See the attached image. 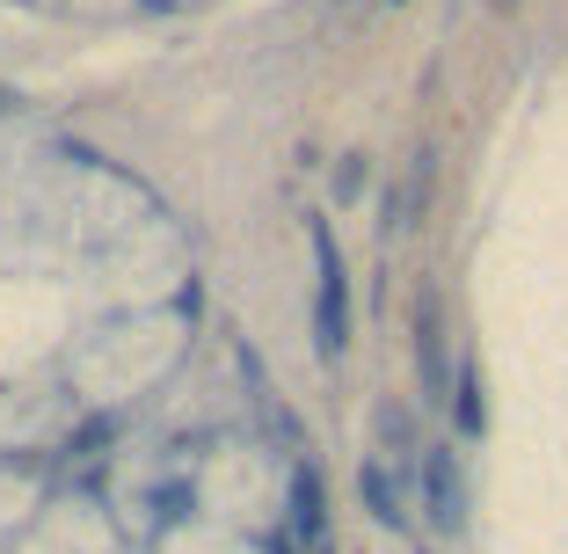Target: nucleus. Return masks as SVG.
<instances>
[{"mask_svg": "<svg viewBox=\"0 0 568 554\" xmlns=\"http://www.w3.org/2000/svg\"><path fill=\"white\" fill-rule=\"evenodd\" d=\"M357 496H365V511H372L379 525H402V518H408V511H402V482H394L379 460H365V467H357Z\"/></svg>", "mask_w": 568, "mask_h": 554, "instance_id": "nucleus-5", "label": "nucleus"}, {"mask_svg": "<svg viewBox=\"0 0 568 554\" xmlns=\"http://www.w3.org/2000/svg\"><path fill=\"white\" fill-rule=\"evenodd\" d=\"M503 8H510V0H503Z\"/></svg>", "mask_w": 568, "mask_h": 554, "instance_id": "nucleus-10", "label": "nucleus"}, {"mask_svg": "<svg viewBox=\"0 0 568 554\" xmlns=\"http://www.w3.org/2000/svg\"><path fill=\"white\" fill-rule=\"evenodd\" d=\"M314 255H321L314 343H321V357H343V343H351V278H343V255H335V234H328V226H314Z\"/></svg>", "mask_w": 568, "mask_h": 554, "instance_id": "nucleus-1", "label": "nucleus"}, {"mask_svg": "<svg viewBox=\"0 0 568 554\" xmlns=\"http://www.w3.org/2000/svg\"><path fill=\"white\" fill-rule=\"evenodd\" d=\"M335 190H343V198H357V190H365V169H357V161H343V175H335Z\"/></svg>", "mask_w": 568, "mask_h": 554, "instance_id": "nucleus-9", "label": "nucleus"}, {"mask_svg": "<svg viewBox=\"0 0 568 554\" xmlns=\"http://www.w3.org/2000/svg\"><path fill=\"white\" fill-rule=\"evenodd\" d=\"M379 437L394 445V453H408V416L402 409H379Z\"/></svg>", "mask_w": 568, "mask_h": 554, "instance_id": "nucleus-8", "label": "nucleus"}, {"mask_svg": "<svg viewBox=\"0 0 568 554\" xmlns=\"http://www.w3.org/2000/svg\"><path fill=\"white\" fill-rule=\"evenodd\" d=\"M452 416H459V437H481V431H488L481 365H459V380H452Z\"/></svg>", "mask_w": 568, "mask_h": 554, "instance_id": "nucleus-6", "label": "nucleus"}, {"mask_svg": "<svg viewBox=\"0 0 568 554\" xmlns=\"http://www.w3.org/2000/svg\"><path fill=\"white\" fill-rule=\"evenodd\" d=\"M416 365H423V402H452V372H445V321H437V300H423V314H416Z\"/></svg>", "mask_w": 568, "mask_h": 554, "instance_id": "nucleus-3", "label": "nucleus"}, {"mask_svg": "<svg viewBox=\"0 0 568 554\" xmlns=\"http://www.w3.org/2000/svg\"><path fill=\"white\" fill-rule=\"evenodd\" d=\"M423 511L437 533H467V474L452 445H423Z\"/></svg>", "mask_w": 568, "mask_h": 554, "instance_id": "nucleus-2", "label": "nucleus"}, {"mask_svg": "<svg viewBox=\"0 0 568 554\" xmlns=\"http://www.w3.org/2000/svg\"><path fill=\"white\" fill-rule=\"evenodd\" d=\"M190 504H197V496H190L183 482H168V488H153V511H161V525H175V518H183Z\"/></svg>", "mask_w": 568, "mask_h": 554, "instance_id": "nucleus-7", "label": "nucleus"}, {"mask_svg": "<svg viewBox=\"0 0 568 554\" xmlns=\"http://www.w3.org/2000/svg\"><path fill=\"white\" fill-rule=\"evenodd\" d=\"M292 533L306 540V554H328V496H321L314 467L292 474Z\"/></svg>", "mask_w": 568, "mask_h": 554, "instance_id": "nucleus-4", "label": "nucleus"}]
</instances>
